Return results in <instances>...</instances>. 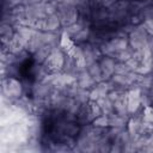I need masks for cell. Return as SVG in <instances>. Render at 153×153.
<instances>
[{"instance_id": "cell-1", "label": "cell", "mask_w": 153, "mask_h": 153, "mask_svg": "<svg viewBox=\"0 0 153 153\" xmlns=\"http://www.w3.org/2000/svg\"><path fill=\"white\" fill-rule=\"evenodd\" d=\"M130 4H131V1H129V0H117L112 6H110L108 8L110 20L114 25L115 24L123 25L129 22L130 16H131Z\"/></svg>"}, {"instance_id": "cell-2", "label": "cell", "mask_w": 153, "mask_h": 153, "mask_svg": "<svg viewBox=\"0 0 153 153\" xmlns=\"http://www.w3.org/2000/svg\"><path fill=\"white\" fill-rule=\"evenodd\" d=\"M2 99L7 102H16L22 98L24 92V86L16 76H4L2 79Z\"/></svg>"}, {"instance_id": "cell-3", "label": "cell", "mask_w": 153, "mask_h": 153, "mask_svg": "<svg viewBox=\"0 0 153 153\" xmlns=\"http://www.w3.org/2000/svg\"><path fill=\"white\" fill-rule=\"evenodd\" d=\"M149 33L146 30V27L142 24L134 25V27L130 30L128 33V42L129 45L134 50H140L145 47L148 45V39H149Z\"/></svg>"}, {"instance_id": "cell-4", "label": "cell", "mask_w": 153, "mask_h": 153, "mask_svg": "<svg viewBox=\"0 0 153 153\" xmlns=\"http://www.w3.org/2000/svg\"><path fill=\"white\" fill-rule=\"evenodd\" d=\"M65 59H66V53L60 47H56V48H53L49 57L43 63V66L45 67L48 73H57L62 71Z\"/></svg>"}, {"instance_id": "cell-5", "label": "cell", "mask_w": 153, "mask_h": 153, "mask_svg": "<svg viewBox=\"0 0 153 153\" xmlns=\"http://www.w3.org/2000/svg\"><path fill=\"white\" fill-rule=\"evenodd\" d=\"M126 103L129 115H134L142 106L141 104V88L136 85L131 86L126 92Z\"/></svg>"}, {"instance_id": "cell-6", "label": "cell", "mask_w": 153, "mask_h": 153, "mask_svg": "<svg viewBox=\"0 0 153 153\" xmlns=\"http://www.w3.org/2000/svg\"><path fill=\"white\" fill-rule=\"evenodd\" d=\"M127 130L133 139H137L143 135V118L142 111L140 114L135 112L133 117H129L127 123Z\"/></svg>"}, {"instance_id": "cell-7", "label": "cell", "mask_w": 153, "mask_h": 153, "mask_svg": "<svg viewBox=\"0 0 153 153\" xmlns=\"http://www.w3.org/2000/svg\"><path fill=\"white\" fill-rule=\"evenodd\" d=\"M81 47H82L84 59H85L87 66L93 63V62L99 61V59L102 57V53L99 50V45L93 44L91 42H85V43H81Z\"/></svg>"}, {"instance_id": "cell-8", "label": "cell", "mask_w": 153, "mask_h": 153, "mask_svg": "<svg viewBox=\"0 0 153 153\" xmlns=\"http://www.w3.org/2000/svg\"><path fill=\"white\" fill-rule=\"evenodd\" d=\"M99 66L102 69L103 74V80H110L111 76L115 74V66H116V60L111 56H105L102 55L99 59Z\"/></svg>"}, {"instance_id": "cell-9", "label": "cell", "mask_w": 153, "mask_h": 153, "mask_svg": "<svg viewBox=\"0 0 153 153\" xmlns=\"http://www.w3.org/2000/svg\"><path fill=\"white\" fill-rule=\"evenodd\" d=\"M76 84L79 87L81 88H86V90H91L97 82L93 80V78L90 75V73L87 72V68L80 71L76 74Z\"/></svg>"}, {"instance_id": "cell-10", "label": "cell", "mask_w": 153, "mask_h": 153, "mask_svg": "<svg viewBox=\"0 0 153 153\" xmlns=\"http://www.w3.org/2000/svg\"><path fill=\"white\" fill-rule=\"evenodd\" d=\"M44 44V41H43V31L41 30H37L33 32V35L31 36V38L29 39L27 44H26V50L31 54H33L39 47H42Z\"/></svg>"}, {"instance_id": "cell-11", "label": "cell", "mask_w": 153, "mask_h": 153, "mask_svg": "<svg viewBox=\"0 0 153 153\" xmlns=\"http://www.w3.org/2000/svg\"><path fill=\"white\" fill-rule=\"evenodd\" d=\"M53 48L48 44H43L42 47H39L33 54H32V57H33V61L35 63H38V65H43L47 59L49 57L50 53H51Z\"/></svg>"}, {"instance_id": "cell-12", "label": "cell", "mask_w": 153, "mask_h": 153, "mask_svg": "<svg viewBox=\"0 0 153 153\" xmlns=\"http://www.w3.org/2000/svg\"><path fill=\"white\" fill-rule=\"evenodd\" d=\"M16 26H13L12 24H8V23H4L1 22V26H0V35H1V42H2V45L4 44H7L14 36L16 33Z\"/></svg>"}, {"instance_id": "cell-13", "label": "cell", "mask_w": 153, "mask_h": 153, "mask_svg": "<svg viewBox=\"0 0 153 153\" xmlns=\"http://www.w3.org/2000/svg\"><path fill=\"white\" fill-rule=\"evenodd\" d=\"M129 117L121 116L116 112H112L109 115V127H116V128H126L128 123Z\"/></svg>"}, {"instance_id": "cell-14", "label": "cell", "mask_w": 153, "mask_h": 153, "mask_svg": "<svg viewBox=\"0 0 153 153\" xmlns=\"http://www.w3.org/2000/svg\"><path fill=\"white\" fill-rule=\"evenodd\" d=\"M87 72L90 73V75L93 78V80L96 82H100L103 81V74H102V69L99 66V62H93L91 65L87 66Z\"/></svg>"}, {"instance_id": "cell-15", "label": "cell", "mask_w": 153, "mask_h": 153, "mask_svg": "<svg viewBox=\"0 0 153 153\" xmlns=\"http://www.w3.org/2000/svg\"><path fill=\"white\" fill-rule=\"evenodd\" d=\"M97 103L100 106V109H102V111H103L104 115H108L109 116L110 114L114 112V103H112V100L108 96L102 97L100 99L97 100Z\"/></svg>"}, {"instance_id": "cell-16", "label": "cell", "mask_w": 153, "mask_h": 153, "mask_svg": "<svg viewBox=\"0 0 153 153\" xmlns=\"http://www.w3.org/2000/svg\"><path fill=\"white\" fill-rule=\"evenodd\" d=\"M74 44H75V42L62 30V32H61V39H60V48H61L65 53H67Z\"/></svg>"}, {"instance_id": "cell-17", "label": "cell", "mask_w": 153, "mask_h": 153, "mask_svg": "<svg viewBox=\"0 0 153 153\" xmlns=\"http://www.w3.org/2000/svg\"><path fill=\"white\" fill-rule=\"evenodd\" d=\"M92 124L96 127H99V128H106V127H109V116L103 114V115L96 117L92 121Z\"/></svg>"}, {"instance_id": "cell-18", "label": "cell", "mask_w": 153, "mask_h": 153, "mask_svg": "<svg viewBox=\"0 0 153 153\" xmlns=\"http://www.w3.org/2000/svg\"><path fill=\"white\" fill-rule=\"evenodd\" d=\"M142 118L146 122L153 123V104L143 106V109H142Z\"/></svg>"}, {"instance_id": "cell-19", "label": "cell", "mask_w": 153, "mask_h": 153, "mask_svg": "<svg viewBox=\"0 0 153 153\" xmlns=\"http://www.w3.org/2000/svg\"><path fill=\"white\" fill-rule=\"evenodd\" d=\"M22 4V0H4V11H8Z\"/></svg>"}, {"instance_id": "cell-20", "label": "cell", "mask_w": 153, "mask_h": 153, "mask_svg": "<svg viewBox=\"0 0 153 153\" xmlns=\"http://www.w3.org/2000/svg\"><path fill=\"white\" fill-rule=\"evenodd\" d=\"M141 24L146 27V30L148 31L149 35H153V19H145Z\"/></svg>"}, {"instance_id": "cell-21", "label": "cell", "mask_w": 153, "mask_h": 153, "mask_svg": "<svg viewBox=\"0 0 153 153\" xmlns=\"http://www.w3.org/2000/svg\"><path fill=\"white\" fill-rule=\"evenodd\" d=\"M117 0H98L97 5L100 6V7H104V8H109L110 6H112Z\"/></svg>"}, {"instance_id": "cell-22", "label": "cell", "mask_w": 153, "mask_h": 153, "mask_svg": "<svg viewBox=\"0 0 153 153\" xmlns=\"http://www.w3.org/2000/svg\"><path fill=\"white\" fill-rule=\"evenodd\" d=\"M42 0H22V4L24 6H30V5H36L38 2H41Z\"/></svg>"}, {"instance_id": "cell-23", "label": "cell", "mask_w": 153, "mask_h": 153, "mask_svg": "<svg viewBox=\"0 0 153 153\" xmlns=\"http://www.w3.org/2000/svg\"><path fill=\"white\" fill-rule=\"evenodd\" d=\"M151 136H152V139H153V131H152V135H151Z\"/></svg>"}]
</instances>
